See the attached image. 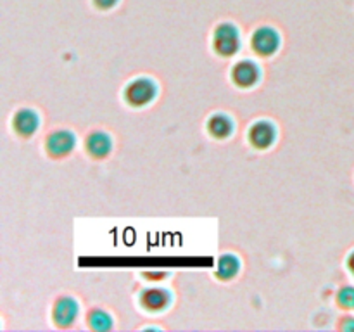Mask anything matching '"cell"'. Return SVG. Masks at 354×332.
I'll return each mask as SVG.
<instances>
[{"label": "cell", "mask_w": 354, "mask_h": 332, "mask_svg": "<svg viewBox=\"0 0 354 332\" xmlns=\"http://www.w3.org/2000/svg\"><path fill=\"white\" fill-rule=\"evenodd\" d=\"M279 45H280L279 33L268 26L258 28L251 38L252 50H254L258 55H265V57L266 55H272L273 52H277Z\"/></svg>", "instance_id": "3"}, {"label": "cell", "mask_w": 354, "mask_h": 332, "mask_svg": "<svg viewBox=\"0 0 354 332\" xmlns=\"http://www.w3.org/2000/svg\"><path fill=\"white\" fill-rule=\"evenodd\" d=\"M45 149L52 158H64L75 149V135L66 130L52 131L45 142Z\"/></svg>", "instance_id": "4"}, {"label": "cell", "mask_w": 354, "mask_h": 332, "mask_svg": "<svg viewBox=\"0 0 354 332\" xmlns=\"http://www.w3.org/2000/svg\"><path fill=\"white\" fill-rule=\"evenodd\" d=\"M12 127L16 133L23 138H30L31 135L37 131L38 128V116L35 111L31 109H21L17 111L16 116L12 120Z\"/></svg>", "instance_id": "8"}, {"label": "cell", "mask_w": 354, "mask_h": 332, "mask_svg": "<svg viewBox=\"0 0 354 332\" xmlns=\"http://www.w3.org/2000/svg\"><path fill=\"white\" fill-rule=\"evenodd\" d=\"M239 266H241V263H239V259L235 258V256L232 255L221 256L220 261H218V277L223 280L232 279V277L237 275Z\"/></svg>", "instance_id": "12"}, {"label": "cell", "mask_w": 354, "mask_h": 332, "mask_svg": "<svg viewBox=\"0 0 354 332\" xmlns=\"http://www.w3.org/2000/svg\"><path fill=\"white\" fill-rule=\"evenodd\" d=\"M86 320H88V327L92 331H109L111 325H113L109 315L102 310H92L88 317H86Z\"/></svg>", "instance_id": "13"}, {"label": "cell", "mask_w": 354, "mask_h": 332, "mask_svg": "<svg viewBox=\"0 0 354 332\" xmlns=\"http://www.w3.org/2000/svg\"><path fill=\"white\" fill-rule=\"evenodd\" d=\"M341 327L344 329V331H354V318L353 317H346V320L342 322Z\"/></svg>", "instance_id": "16"}, {"label": "cell", "mask_w": 354, "mask_h": 332, "mask_svg": "<svg viewBox=\"0 0 354 332\" xmlns=\"http://www.w3.org/2000/svg\"><path fill=\"white\" fill-rule=\"evenodd\" d=\"M335 301H337L339 308H342V310H353L354 308V287L353 286L341 287L337 293V297H335Z\"/></svg>", "instance_id": "14"}, {"label": "cell", "mask_w": 354, "mask_h": 332, "mask_svg": "<svg viewBox=\"0 0 354 332\" xmlns=\"http://www.w3.org/2000/svg\"><path fill=\"white\" fill-rule=\"evenodd\" d=\"M207 130H209V133L213 135V137L227 138L228 135L232 133V130H234V123H232L230 118L225 116V114H214V116H211L209 121H207Z\"/></svg>", "instance_id": "11"}, {"label": "cell", "mask_w": 354, "mask_h": 332, "mask_svg": "<svg viewBox=\"0 0 354 332\" xmlns=\"http://www.w3.org/2000/svg\"><path fill=\"white\" fill-rule=\"evenodd\" d=\"M156 85L149 78L133 80L124 90V99L131 107H144L149 102H152L156 97Z\"/></svg>", "instance_id": "2"}, {"label": "cell", "mask_w": 354, "mask_h": 332, "mask_svg": "<svg viewBox=\"0 0 354 332\" xmlns=\"http://www.w3.org/2000/svg\"><path fill=\"white\" fill-rule=\"evenodd\" d=\"M140 304L149 311H161L169 304V294L165 289H145L140 294Z\"/></svg>", "instance_id": "10"}, {"label": "cell", "mask_w": 354, "mask_h": 332, "mask_svg": "<svg viewBox=\"0 0 354 332\" xmlns=\"http://www.w3.org/2000/svg\"><path fill=\"white\" fill-rule=\"evenodd\" d=\"M78 317V303L73 297L62 296L55 301L54 310H52V318H54L55 325L59 327H69L73 322Z\"/></svg>", "instance_id": "5"}, {"label": "cell", "mask_w": 354, "mask_h": 332, "mask_svg": "<svg viewBox=\"0 0 354 332\" xmlns=\"http://www.w3.org/2000/svg\"><path fill=\"white\" fill-rule=\"evenodd\" d=\"M277 138V130L272 123L268 121H258L251 127L249 130V142L252 144V147L258 149V151H265L270 145L275 142Z\"/></svg>", "instance_id": "6"}, {"label": "cell", "mask_w": 354, "mask_h": 332, "mask_svg": "<svg viewBox=\"0 0 354 332\" xmlns=\"http://www.w3.org/2000/svg\"><path fill=\"white\" fill-rule=\"evenodd\" d=\"M116 2L118 0H93V3H95V6L102 10L111 9V7L116 6Z\"/></svg>", "instance_id": "15"}, {"label": "cell", "mask_w": 354, "mask_h": 332, "mask_svg": "<svg viewBox=\"0 0 354 332\" xmlns=\"http://www.w3.org/2000/svg\"><path fill=\"white\" fill-rule=\"evenodd\" d=\"M346 265H348V270L354 275V251L348 256V263H346Z\"/></svg>", "instance_id": "17"}, {"label": "cell", "mask_w": 354, "mask_h": 332, "mask_svg": "<svg viewBox=\"0 0 354 332\" xmlns=\"http://www.w3.org/2000/svg\"><path fill=\"white\" fill-rule=\"evenodd\" d=\"M86 152H88L92 158H106L111 152V138L109 135L104 133V131H92V133L86 137L85 142Z\"/></svg>", "instance_id": "9"}, {"label": "cell", "mask_w": 354, "mask_h": 332, "mask_svg": "<svg viewBox=\"0 0 354 332\" xmlns=\"http://www.w3.org/2000/svg\"><path fill=\"white\" fill-rule=\"evenodd\" d=\"M232 80L235 85L249 89L259 80V68L252 61H241L232 69Z\"/></svg>", "instance_id": "7"}, {"label": "cell", "mask_w": 354, "mask_h": 332, "mask_svg": "<svg viewBox=\"0 0 354 332\" xmlns=\"http://www.w3.org/2000/svg\"><path fill=\"white\" fill-rule=\"evenodd\" d=\"M239 47H241V37L234 24L223 23L214 30L213 48L218 55L230 57V55L237 54Z\"/></svg>", "instance_id": "1"}]
</instances>
